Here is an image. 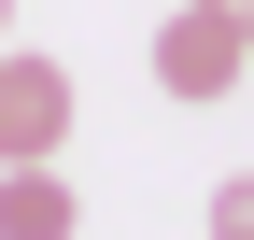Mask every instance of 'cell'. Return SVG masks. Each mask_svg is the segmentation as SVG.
Here are the masks:
<instances>
[{
  "label": "cell",
  "mask_w": 254,
  "mask_h": 240,
  "mask_svg": "<svg viewBox=\"0 0 254 240\" xmlns=\"http://www.w3.org/2000/svg\"><path fill=\"white\" fill-rule=\"evenodd\" d=\"M57 141H71V71L57 57H0V170L57 156Z\"/></svg>",
  "instance_id": "7a4b0ae2"
},
{
  "label": "cell",
  "mask_w": 254,
  "mask_h": 240,
  "mask_svg": "<svg viewBox=\"0 0 254 240\" xmlns=\"http://www.w3.org/2000/svg\"><path fill=\"white\" fill-rule=\"evenodd\" d=\"M0 28H14V0H0Z\"/></svg>",
  "instance_id": "8992f818"
},
{
  "label": "cell",
  "mask_w": 254,
  "mask_h": 240,
  "mask_svg": "<svg viewBox=\"0 0 254 240\" xmlns=\"http://www.w3.org/2000/svg\"><path fill=\"white\" fill-rule=\"evenodd\" d=\"M71 184H57V156H28V170H0V240H71Z\"/></svg>",
  "instance_id": "3957f363"
},
{
  "label": "cell",
  "mask_w": 254,
  "mask_h": 240,
  "mask_svg": "<svg viewBox=\"0 0 254 240\" xmlns=\"http://www.w3.org/2000/svg\"><path fill=\"white\" fill-rule=\"evenodd\" d=\"M198 14H226V28H254V0H198Z\"/></svg>",
  "instance_id": "5b68a950"
},
{
  "label": "cell",
  "mask_w": 254,
  "mask_h": 240,
  "mask_svg": "<svg viewBox=\"0 0 254 240\" xmlns=\"http://www.w3.org/2000/svg\"><path fill=\"white\" fill-rule=\"evenodd\" d=\"M212 240H254V170H240V184H212Z\"/></svg>",
  "instance_id": "277c9868"
},
{
  "label": "cell",
  "mask_w": 254,
  "mask_h": 240,
  "mask_svg": "<svg viewBox=\"0 0 254 240\" xmlns=\"http://www.w3.org/2000/svg\"><path fill=\"white\" fill-rule=\"evenodd\" d=\"M240 71H254V28H226V14H198V0H184V14L155 28V85H170V99H226Z\"/></svg>",
  "instance_id": "6da1fadb"
}]
</instances>
